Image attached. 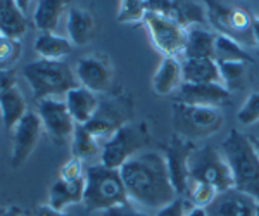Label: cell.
<instances>
[{"label": "cell", "instance_id": "cell-1", "mask_svg": "<svg viewBox=\"0 0 259 216\" xmlns=\"http://www.w3.org/2000/svg\"><path fill=\"white\" fill-rule=\"evenodd\" d=\"M128 199L142 207L159 211L178 197L171 184L164 154L144 151L119 169Z\"/></svg>", "mask_w": 259, "mask_h": 216}, {"label": "cell", "instance_id": "cell-2", "mask_svg": "<svg viewBox=\"0 0 259 216\" xmlns=\"http://www.w3.org/2000/svg\"><path fill=\"white\" fill-rule=\"evenodd\" d=\"M221 152L232 169L233 187L259 204V156L250 139L239 130H232L221 144Z\"/></svg>", "mask_w": 259, "mask_h": 216}, {"label": "cell", "instance_id": "cell-3", "mask_svg": "<svg viewBox=\"0 0 259 216\" xmlns=\"http://www.w3.org/2000/svg\"><path fill=\"white\" fill-rule=\"evenodd\" d=\"M23 76L30 85L33 99L38 102L44 99H56L57 95H66L69 90L80 87L76 74L64 61H33L24 66Z\"/></svg>", "mask_w": 259, "mask_h": 216}, {"label": "cell", "instance_id": "cell-4", "mask_svg": "<svg viewBox=\"0 0 259 216\" xmlns=\"http://www.w3.org/2000/svg\"><path fill=\"white\" fill-rule=\"evenodd\" d=\"M130 201L119 169L94 164L85 173V196L83 204L89 211H107Z\"/></svg>", "mask_w": 259, "mask_h": 216}, {"label": "cell", "instance_id": "cell-5", "mask_svg": "<svg viewBox=\"0 0 259 216\" xmlns=\"http://www.w3.org/2000/svg\"><path fill=\"white\" fill-rule=\"evenodd\" d=\"M171 123L175 135L187 140L204 139L214 135L223 128L225 116L218 107L189 106V104L173 102L171 107Z\"/></svg>", "mask_w": 259, "mask_h": 216}, {"label": "cell", "instance_id": "cell-6", "mask_svg": "<svg viewBox=\"0 0 259 216\" xmlns=\"http://www.w3.org/2000/svg\"><path fill=\"white\" fill-rule=\"evenodd\" d=\"M150 142V132L145 123H126L111 139L102 144L100 164L111 169H121L132 157L144 152V147Z\"/></svg>", "mask_w": 259, "mask_h": 216}, {"label": "cell", "instance_id": "cell-7", "mask_svg": "<svg viewBox=\"0 0 259 216\" xmlns=\"http://www.w3.org/2000/svg\"><path fill=\"white\" fill-rule=\"evenodd\" d=\"M190 178L204 182L223 192L233 187V175L223 152L211 145H204L194 151L190 157Z\"/></svg>", "mask_w": 259, "mask_h": 216}, {"label": "cell", "instance_id": "cell-8", "mask_svg": "<svg viewBox=\"0 0 259 216\" xmlns=\"http://www.w3.org/2000/svg\"><path fill=\"white\" fill-rule=\"evenodd\" d=\"M142 23L147 28L149 38L157 52H161L164 57H175V59L183 56L187 38L185 28L169 19L168 16L152 9H147Z\"/></svg>", "mask_w": 259, "mask_h": 216}, {"label": "cell", "instance_id": "cell-9", "mask_svg": "<svg viewBox=\"0 0 259 216\" xmlns=\"http://www.w3.org/2000/svg\"><path fill=\"white\" fill-rule=\"evenodd\" d=\"M195 145L192 140H187L183 137L173 135L164 149V159L166 166H168L171 184H173L175 190H177L178 197H183L190 180V157L195 151Z\"/></svg>", "mask_w": 259, "mask_h": 216}, {"label": "cell", "instance_id": "cell-10", "mask_svg": "<svg viewBox=\"0 0 259 216\" xmlns=\"http://www.w3.org/2000/svg\"><path fill=\"white\" fill-rule=\"evenodd\" d=\"M36 114L40 116V121L44 124V130L56 144H66L71 140L74 134L76 123L71 118L64 101L57 99H44L38 102Z\"/></svg>", "mask_w": 259, "mask_h": 216}, {"label": "cell", "instance_id": "cell-11", "mask_svg": "<svg viewBox=\"0 0 259 216\" xmlns=\"http://www.w3.org/2000/svg\"><path fill=\"white\" fill-rule=\"evenodd\" d=\"M44 134V124L40 121V116L33 111L18 123L12 135V152H11V166L21 168L35 151L40 137Z\"/></svg>", "mask_w": 259, "mask_h": 216}, {"label": "cell", "instance_id": "cell-12", "mask_svg": "<svg viewBox=\"0 0 259 216\" xmlns=\"http://www.w3.org/2000/svg\"><path fill=\"white\" fill-rule=\"evenodd\" d=\"M74 74H76L78 85L85 87L94 94L107 92L114 80L109 59L99 54H90L78 59Z\"/></svg>", "mask_w": 259, "mask_h": 216}, {"label": "cell", "instance_id": "cell-13", "mask_svg": "<svg viewBox=\"0 0 259 216\" xmlns=\"http://www.w3.org/2000/svg\"><path fill=\"white\" fill-rule=\"evenodd\" d=\"M230 101V90L225 85H195V83H182L178 89L177 101L189 106L220 107Z\"/></svg>", "mask_w": 259, "mask_h": 216}, {"label": "cell", "instance_id": "cell-14", "mask_svg": "<svg viewBox=\"0 0 259 216\" xmlns=\"http://www.w3.org/2000/svg\"><path fill=\"white\" fill-rule=\"evenodd\" d=\"M126 123L128 121H126V116H124L123 107L116 101H109V102H100L97 113L85 124V128L97 140L100 139L107 140Z\"/></svg>", "mask_w": 259, "mask_h": 216}, {"label": "cell", "instance_id": "cell-15", "mask_svg": "<svg viewBox=\"0 0 259 216\" xmlns=\"http://www.w3.org/2000/svg\"><path fill=\"white\" fill-rule=\"evenodd\" d=\"M257 202L235 187L218 194L214 202L207 207L209 216H256Z\"/></svg>", "mask_w": 259, "mask_h": 216}, {"label": "cell", "instance_id": "cell-16", "mask_svg": "<svg viewBox=\"0 0 259 216\" xmlns=\"http://www.w3.org/2000/svg\"><path fill=\"white\" fill-rule=\"evenodd\" d=\"M147 9L168 16L169 19H173L185 30L194 24H204L207 18L206 7L195 2H164V0H159V2H147Z\"/></svg>", "mask_w": 259, "mask_h": 216}, {"label": "cell", "instance_id": "cell-17", "mask_svg": "<svg viewBox=\"0 0 259 216\" xmlns=\"http://www.w3.org/2000/svg\"><path fill=\"white\" fill-rule=\"evenodd\" d=\"M64 102L68 107L71 118L74 119V123L85 126L92 118L97 113L100 102L97 99V94L90 92L85 87H76V89L69 90L64 95Z\"/></svg>", "mask_w": 259, "mask_h": 216}, {"label": "cell", "instance_id": "cell-18", "mask_svg": "<svg viewBox=\"0 0 259 216\" xmlns=\"http://www.w3.org/2000/svg\"><path fill=\"white\" fill-rule=\"evenodd\" d=\"M216 33L207 30L204 24L187 28L183 59H214Z\"/></svg>", "mask_w": 259, "mask_h": 216}, {"label": "cell", "instance_id": "cell-19", "mask_svg": "<svg viewBox=\"0 0 259 216\" xmlns=\"http://www.w3.org/2000/svg\"><path fill=\"white\" fill-rule=\"evenodd\" d=\"M183 83L195 85H223L220 66L214 59H183Z\"/></svg>", "mask_w": 259, "mask_h": 216}, {"label": "cell", "instance_id": "cell-20", "mask_svg": "<svg viewBox=\"0 0 259 216\" xmlns=\"http://www.w3.org/2000/svg\"><path fill=\"white\" fill-rule=\"evenodd\" d=\"M183 83V71H182V62L175 57H164L161 64L157 66L156 73L152 76V90L154 94L166 97V95L173 94Z\"/></svg>", "mask_w": 259, "mask_h": 216}, {"label": "cell", "instance_id": "cell-21", "mask_svg": "<svg viewBox=\"0 0 259 216\" xmlns=\"http://www.w3.org/2000/svg\"><path fill=\"white\" fill-rule=\"evenodd\" d=\"M252 24H254V18L250 16V12L247 9L239 6H230L227 24H225V30L221 35H227L230 38L237 40L244 47H254Z\"/></svg>", "mask_w": 259, "mask_h": 216}, {"label": "cell", "instance_id": "cell-22", "mask_svg": "<svg viewBox=\"0 0 259 216\" xmlns=\"http://www.w3.org/2000/svg\"><path fill=\"white\" fill-rule=\"evenodd\" d=\"M66 30H68V38L71 44L76 45V47H83L95 35L94 14L87 9H81V7H73L68 12Z\"/></svg>", "mask_w": 259, "mask_h": 216}, {"label": "cell", "instance_id": "cell-23", "mask_svg": "<svg viewBox=\"0 0 259 216\" xmlns=\"http://www.w3.org/2000/svg\"><path fill=\"white\" fill-rule=\"evenodd\" d=\"M28 18L19 9L18 2L2 0L0 2V35L12 40H21L28 31Z\"/></svg>", "mask_w": 259, "mask_h": 216}, {"label": "cell", "instance_id": "cell-24", "mask_svg": "<svg viewBox=\"0 0 259 216\" xmlns=\"http://www.w3.org/2000/svg\"><path fill=\"white\" fill-rule=\"evenodd\" d=\"M85 196V178L78 182H66L57 178L49 189V206L64 211L71 204H80Z\"/></svg>", "mask_w": 259, "mask_h": 216}, {"label": "cell", "instance_id": "cell-25", "mask_svg": "<svg viewBox=\"0 0 259 216\" xmlns=\"http://www.w3.org/2000/svg\"><path fill=\"white\" fill-rule=\"evenodd\" d=\"M28 114V104L23 92L14 87L0 97V119L6 130H14L18 123Z\"/></svg>", "mask_w": 259, "mask_h": 216}, {"label": "cell", "instance_id": "cell-26", "mask_svg": "<svg viewBox=\"0 0 259 216\" xmlns=\"http://www.w3.org/2000/svg\"><path fill=\"white\" fill-rule=\"evenodd\" d=\"M66 11V2L62 0H41L36 2L33 12V26L41 33H54L59 26V21Z\"/></svg>", "mask_w": 259, "mask_h": 216}, {"label": "cell", "instance_id": "cell-27", "mask_svg": "<svg viewBox=\"0 0 259 216\" xmlns=\"http://www.w3.org/2000/svg\"><path fill=\"white\" fill-rule=\"evenodd\" d=\"M35 52L41 59L62 61L73 52V44L69 38H64L56 33H40L35 40Z\"/></svg>", "mask_w": 259, "mask_h": 216}, {"label": "cell", "instance_id": "cell-28", "mask_svg": "<svg viewBox=\"0 0 259 216\" xmlns=\"http://www.w3.org/2000/svg\"><path fill=\"white\" fill-rule=\"evenodd\" d=\"M71 152H73V157L85 161L99 156L102 152V145L99 144V140L85 126L76 124L74 134L71 137Z\"/></svg>", "mask_w": 259, "mask_h": 216}, {"label": "cell", "instance_id": "cell-29", "mask_svg": "<svg viewBox=\"0 0 259 216\" xmlns=\"http://www.w3.org/2000/svg\"><path fill=\"white\" fill-rule=\"evenodd\" d=\"M214 61L216 62H230V61L252 62V57L245 51L244 45H240L237 40L230 38L227 35H216Z\"/></svg>", "mask_w": 259, "mask_h": 216}, {"label": "cell", "instance_id": "cell-30", "mask_svg": "<svg viewBox=\"0 0 259 216\" xmlns=\"http://www.w3.org/2000/svg\"><path fill=\"white\" fill-rule=\"evenodd\" d=\"M218 194H220V190L216 189V187L190 178L189 185H187V190H185V194H183L182 199H185L192 207L207 209V207L214 202V199L218 197Z\"/></svg>", "mask_w": 259, "mask_h": 216}, {"label": "cell", "instance_id": "cell-31", "mask_svg": "<svg viewBox=\"0 0 259 216\" xmlns=\"http://www.w3.org/2000/svg\"><path fill=\"white\" fill-rule=\"evenodd\" d=\"M21 41L12 40L0 35V71H14V66L18 64L21 57Z\"/></svg>", "mask_w": 259, "mask_h": 216}, {"label": "cell", "instance_id": "cell-32", "mask_svg": "<svg viewBox=\"0 0 259 216\" xmlns=\"http://www.w3.org/2000/svg\"><path fill=\"white\" fill-rule=\"evenodd\" d=\"M147 14V2H140V0H123L119 2L118 7V23L130 24V23H139L144 21Z\"/></svg>", "mask_w": 259, "mask_h": 216}, {"label": "cell", "instance_id": "cell-33", "mask_svg": "<svg viewBox=\"0 0 259 216\" xmlns=\"http://www.w3.org/2000/svg\"><path fill=\"white\" fill-rule=\"evenodd\" d=\"M220 66V73H221V80H223V85L227 89H235L239 83L244 80L245 76V66L247 62L242 61H230V62H218Z\"/></svg>", "mask_w": 259, "mask_h": 216}, {"label": "cell", "instance_id": "cell-34", "mask_svg": "<svg viewBox=\"0 0 259 216\" xmlns=\"http://www.w3.org/2000/svg\"><path fill=\"white\" fill-rule=\"evenodd\" d=\"M237 121L244 126H250V124L259 121V92H252L247 95L245 102L237 113Z\"/></svg>", "mask_w": 259, "mask_h": 216}, {"label": "cell", "instance_id": "cell-35", "mask_svg": "<svg viewBox=\"0 0 259 216\" xmlns=\"http://www.w3.org/2000/svg\"><path fill=\"white\" fill-rule=\"evenodd\" d=\"M85 173H87V169L83 168V161L78 159V157H71V159H68L61 166L59 177L57 178L66 180V182H78L85 178Z\"/></svg>", "mask_w": 259, "mask_h": 216}, {"label": "cell", "instance_id": "cell-36", "mask_svg": "<svg viewBox=\"0 0 259 216\" xmlns=\"http://www.w3.org/2000/svg\"><path fill=\"white\" fill-rule=\"evenodd\" d=\"M190 207L192 206L185 201V199L177 197L173 202H169V204H166L164 207H161L156 216H187Z\"/></svg>", "mask_w": 259, "mask_h": 216}, {"label": "cell", "instance_id": "cell-37", "mask_svg": "<svg viewBox=\"0 0 259 216\" xmlns=\"http://www.w3.org/2000/svg\"><path fill=\"white\" fill-rule=\"evenodd\" d=\"M104 216H149V214L137 209L135 206H132V202L126 201V202H123V204H118V206L111 207V209L104 211Z\"/></svg>", "mask_w": 259, "mask_h": 216}, {"label": "cell", "instance_id": "cell-38", "mask_svg": "<svg viewBox=\"0 0 259 216\" xmlns=\"http://www.w3.org/2000/svg\"><path fill=\"white\" fill-rule=\"evenodd\" d=\"M18 87V78L14 71H0V97L7 92V90Z\"/></svg>", "mask_w": 259, "mask_h": 216}, {"label": "cell", "instance_id": "cell-39", "mask_svg": "<svg viewBox=\"0 0 259 216\" xmlns=\"http://www.w3.org/2000/svg\"><path fill=\"white\" fill-rule=\"evenodd\" d=\"M33 216H71L66 211H57L49 204H38L33 211Z\"/></svg>", "mask_w": 259, "mask_h": 216}, {"label": "cell", "instance_id": "cell-40", "mask_svg": "<svg viewBox=\"0 0 259 216\" xmlns=\"http://www.w3.org/2000/svg\"><path fill=\"white\" fill-rule=\"evenodd\" d=\"M0 216H24V211L19 206H6L0 207Z\"/></svg>", "mask_w": 259, "mask_h": 216}, {"label": "cell", "instance_id": "cell-41", "mask_svg": "<svg viewBox=\"0 0 259 216\" xmlns=\"http://www.w3.org/2000/svg\"><path fill=\"white\" fill-rule=\"evenodd\" d=\"M252 40L254 45L259 49V18H254V24H252Z\"/></svg>", "mask_w": 259, "mask_h": 216}, {"label": "cell", "instance_id": "cell-42", "mask_svg": "<svg viewBox=\"0 0 259 216\" xmlns=\"http://www.w3.org/2000/svg\"><path fill=\"white\" fill-rule=\"evenodd\" d=\"M187 216H209L206 209H200V207H190Z\"/></svg>", "mask_w": 259, "mask_h": 216}, {"label": "cell", "instance_id": "cell-43", "mask_svg": "<svg viewBox=\"0 0 259 216\" xmlns=\"http://www.w3.org/2000/svg\"><path fill=\"white\" fill-rule=\"evenodd\" d=\"M250 144H252L254 151H256V154L259 156V135L257 137H250Z\"/></svg>", "mask_w": 259, "mask_h": 216}, {"label": "cell", "instance_id": "cell-44", "mask_svg": "<svg viewBox=\"0 0 259 216\" xmlns=\"http://www.w3.org/2000/svg\"><path fill=\"white\" fill-rule=\"evenodd\" d=\"M256 216H259V204H257V209H256Z\"/></svg>", "mask_w": 259, "mask_h": 216}]
</instances>
